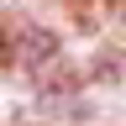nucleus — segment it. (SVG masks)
<instances>
[{
  "label": "nucleus",
  "instance_id": "nucleus-1",
  "mask_svg": "<svg viewBox=\"0 0 126 126\" xmlns=\"http://www.w3.org/2000/svg\"><path fill=\"white\" fill-rule=\"evenodd\" d=\"M53 53H58V47H53V37H47V32H26V68H42V63H53Z\"/></svg>",
  "mask_w": 126,
  "mask_h": 126
},
{
  "label": "nucleus",
  "instance_id": "nucleus-2",
  "mask_svg": "<svg viewBox=\"0 0 126 126\" xmlns=\"http://www.w3.org/2000/svg\"><path fill=\"white\" fill-rule=\"evenodd\" d=\"M0 53H5V37H0Z\"/></svg>",
  "mask_w": 126,
  "mask_h": 126
}]
</instances>
